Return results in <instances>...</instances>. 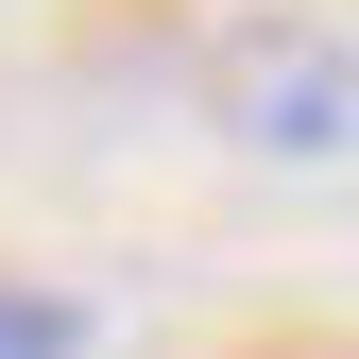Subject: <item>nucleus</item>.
Here are the masks:
<instances>
[{
    "label": "nucleus",
    "mask_w": 359,
    "mask_h": 359,
    "mask_svg": "<svg viewBox=\"0 0 359 359\" xmlns=\"http://www.w3.org/2000/svg\"><path fill=\"white\" fill-rule=\"evenodd\" d=\"M291 359H359V342H291Z\"/></svg>",
    "instance_id": "obj_3"
},
{
    "label": "nucleus",
    "mask_w": 359,
    "mask_h": 359,
    "mask_svg": "<svg viewBox=\"0 0 359 359\" xmlns=\"http://www.w3.org/2000/svg\"><path fill=\"white\" fill-rule=\"evenodd\" d=\"M0 359H86V308H69V291H18V274H0Z\"/></svg>",
    "instance_id": "obj_2"
},
{
    "label": "nucleus",
    "mask_w": 359,
    "mask_h": 359,
    "mask_svg": "<svg viewBox=\"0 0 359 359\" xmlns=\"http://www.w3.org/2000/svg\"><path fill=\"white\" fill-rule=\"evenodd\" d=\"M222 86H240V137H291V154H325L342 137V103H359V69L325 52V34H274V52H222Z\"/></svg>",
    "instance_id": "obj_1"
}]
</instances>
